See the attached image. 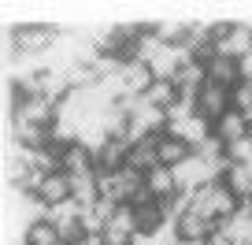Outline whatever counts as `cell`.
Returning a JSON list of instances; mask_svg holds the SVG:
<instances>
[{
  "mask_svg": "<svg viewBox=\"0 0 252 245\" xmlns=\"http://www.w3.org/2000/svg\"><path fill=\"white\" fill-rule=\"evenodd\" d=\"M63 37V30H56V26H45V23H23L15 26V30H8V37H4V52H19L23 60H41V56L52 52V45Z\"/></svg>",
  "mask_w": 252,
  "mask_h": 245,
  "instance_id": "1",
  "label": "cell"
},
{
  "mask_svg": "<svg viewBox=\"0 0 252 245\" xmlns=\"http://www.w3.org/2000/svg\"><path fill=\"white\" fill-rule=\"evenodd\" d=\"M230 93H234V89H226V86H215V82H208V86L197 93V101H193V104H197V115H200V119H208V123L215 127V123H219V119L226 115L230 108H234Z\"/></svg>",
  "mask_w": 252,
  "mask_h": 245,
  "instance_id": "2",
  "label": "cell"
},
{
  "mask_svg": "<svg viewBox=\"0 0 252 245\" xmlns=\"http://www.w3.org/2000/svg\"><path fill=\"white\" fill-rule=\"evenodd\" d=\"M152 86H156V74H152V67L145 64V60L126 64L123 71H119V93H123V101L126 97H145Z\"/></svg>",
  "mask_w": 252,
  "mask_h": 245,
  "instance_id": "3",
  "label": "cell"
},
{
  "mask_svg": "<svg viewBox=\"0 0 252 245\" xmlns=\"http://www.w3.org/2000/svg\"><path fill=\"white\" fill-rule=\"evenodd\" d=\"M215 227H219V223L204 219V215L193 212V208H189L186 215H178V219H174V234H178L182 245H204L208 238L215 234Z\"/></svg>",
  "mask_w": 252,
  "mask_h": 245,
  "instance_id": "4",
  "label": "cell"
},
{
  "mask_svg": "<svg viewBox=\"0 0 252 245\" xmlns=\"http://www.w3.org/2000/svg\"><path fill=\"white\" fill-rule=\"evenodd\" d=\"M156 156H159V167H171V171H178V167L186 164L189 156H197V149H193L189 141H182L178 134L163 130V134L156 138Z\"/></svg>",
  "mask_w": 252,
  "mask_h": 245,
  "instance_id": "5",
  "label": "cell"
},
{
  "mask_svg": "<svg viewBox=\"0 0 252 245\" xmlns=\"http://www.w3.org/2000/svg\"><path fill=\"white\" fill-rule=\"evenodd\" d=\"M130 212H134L137 234H145V238H156L159 230L171 223V212H167L163 201H149V205H137V208H130Z\"/></svg>",
  "mask_w": 252,
  "mask_h": 245,
  "instance_id": "6",
  "label": "cell"
},
{
  "mask_svg": "<svg viewBox=\"0 0 252 245\" xmlns=\"http://www.w3.org/2000/svg\"><path fill=\"white\" fill-rule=\"evenodd\" d=\"M219 182L241 201V208L252 201V171H249V164H230V160H226L222 171H219Z\"/></svg>",
  "mask_w": 252,
  "mask_h": 245,
  "instance_id": "7",
  "label": "cell"
},
{
  "mask_svg": "<svg viewBox=\"0 0 252 245\" xmlns=\"http://www.w3.org/2000/svg\"><path fill=\"white\" fill-rule=\"evenodd\" d=\"M174 86H178V97L182 101H197V93L208 86V67L197 64V60H189V64H182V71L174 74Z\"/></svg>",
  "mask_w": 252,
  "mask_h": 245,
  "instance_id": "8",
  "label": "cell"
},
{
  "mask_svg": "<svg viewBox=\"0 0 252 245\" xmlns=\"http://www.w3.org/2000/svg\"><path fill=\"white\" fill-rule=\"evenodd\" d=\"M212 134L219 138L226 149H230V145H237V141H249V119H245L237 108H230L226 115H222L219 123L212 127Z\"/></svg>",
  "mask_w": 252,
  "mask_h": 245,
  "instance_id": "9",
  "label": "cell"
},
{
  "mask_svg": "<svg viewBox=\"0 0 252 245\" xmlns=\"http://www.w3.org/2000/svg\"><path fill=\"white\" fill-rule=\"evenodd\" d=\"M252 52V26L249 23H234L226 34V41H219V56H230V60H245Z\"/></svg>",
  "mask_w": 252,
  "mask_h": 245,
  "instance_id": "10",
  "label": "cell"
},
{
  "mask_svg": "<svg viewBox=\"0 0 252 245\" xmlns=\"http://www.w3.org/2000/svg\"><path fill=\"white\" fill-rule=\"evenodd\" d=\"M145 190L156 201H167V197L178 193V175H174L171 167H152V171L145 175Z\"/></svg>",
  "mask_w": 252,
  "mask_h": 245,
  "instance_id": "11",
  "label": "cell"
},
{
  "mask_svg": "<svg viewBox=\"0 0 252 245\" xmlns=\"http://www.w3.org/2000/svg\"><path fill=\"white\" fill-rule=\"evenodd\" d=\"M208 82H215V86H226V89H234L237 82H241V71H237V60H230V56H215L212 64H208Z\"/></svg>",
  "mask_w": 252,
  "mask_h": 245,
  "instance_id": "12",
  "label": "cell"
},
{
  "mask_svg": "<svg viewBox=\"0 0 252 245\" xmlns=\"http://www.w3.org/2000/svg\"><path fill=\"white\" fill-rule=\"evenodd\" d=\"M178 101H182V97H178V86H174L171 78H156V86L145 93V104H152V108H159V111H171Z\"/></svg>",
  "mask_w": 252,
  "mask_h": 245,
  "instance_id": "13",
  "label": "cell"
},
{
  "mask_svg": "<svg viewBox=\"0 0 252 245\" xmlns=\"http://www.w3.org/2000/svg\"><path fill=\"white\" fill-rule=\"evenodd\" d=\"M23 245H63V242H60V230L48 219H37L23 230Z\"/></svg>",
  "mask_w": 252,
  "mask_h": 245,
  "instance_id": "14",
  "label": "cell"
},
{
  "mask_svg": "<svg viewBox=\"0 0 252 245\" xmlns=\"http://www.w3.org/2000/svg\"><path fill=\"white\" fill-rule=\"evenodd\" d=\"M100 201V186H96V175H86V178H74V205L82 208V212H89V208Z\"/></svg>",
  "mask_w": 252,
  "mask_h": 245,
  "instance_id": "15",
  "label": "cell"
},
{
  "mask_svg": "<svg viewBox=\"0 0 252 245\" xmlns=\"http://www.w3.org/2000/svg\"><path fill=\"white\" fill-rule=\"evenodd\" d=\"M204 245H237V242H234V238H230V234H226V230H222V227H215V234L208 238Z\"/></svg>",
  "mask_w": 252,
  "mask_h": 245,
  "instance_id": "16",
  "label": "cell"
},
{
  "mask_svg": "<svg viewBox=\"0 0 252 245\" xmlns=\"http://www.w3.org/2000/svg\"><path fill=\"white\" fill-rule=\"evenodd\" d=\"M237 71H241V82H252V52L245 60H237Z\"/></svg>",
  "mask_w": 252,
  "mask_h": 245,
  "instance_id": "17",
  "label": "cell"
},
{
  "mask_svg": "<svg viewBox=\"0 0 252 245\" xmlns=\"http://www.w3.org/2000/svg\"><path fill=\"white\" fill-rule=\"evenodd\" d=\"M245 215H249V219H252V201H249V205H245Z\"/></svg>",
  "mask_w": 252,
  "mask_h": 245,
  "instance_id": "18",
  "label": "cell"
},
{
  "mask_svg": "<svg viewBox=\"0 0 252 245\" xmlns=\"http://www.w3.org/2000/svg\"><path fill=\"white\" fill-rule=\"evenodd\" d=\"M249 141H252V123H249Z\"/></svg>",
  "mask_w": 252,
  "mask_h": 245,
  "instance_id": "19",
  "label": "cell"
},
{
  "mask_svg": "<svg viewBox=\"0 0 252 245\" xmlns=\"http://www.w3.org/2000/svg\"><path fill=\"white\" fill-rule=\"evenodd\" d=\"M245 245H252V230H249V242H245Z\"/></svg>",
  "mask_w": 252,
  "mask_h": 245,
  "instance_id": "20",
  "label": "cell"
}]
</instances>
